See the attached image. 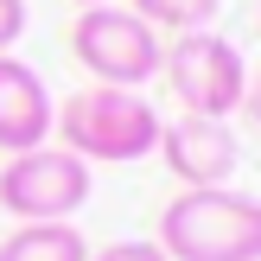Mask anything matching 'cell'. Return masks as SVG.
Here are the masks:
<instances>
[{
  "label": "cell",
  "mask_w": 261,
  "mask_h": 261,
  "mask_svg": "<svg viewBox=\"0 0 261 261\" xmlns=\"http://www.w3.org/2000/svg\"><path fill=\"white\" fill-rule=\"evenodd\" d=\"M160 109L140 89H109L89 83L76 96H64V109L51 115V140L64 153H76L83 166H134L160 147Z\"/></svg>",
  "instance_id": "cell-1"
},
{
  "label": "cell",
  "mask_w": 261,
  "mask_h": 261,
  "mask_svg": "<svg viewBox=\"0 0 261 261\" xmlns=\"http://www.w3.org/2000/svg\"><path fill=\"white\" fill-rule=\"evenodd\" d=\"M166 261H261V198L249 191H178L160 211Z\"/></svg>",
  "instance_id": "cell-2"
},
{
  "label": "cell",
  "mask_w": 261,
  "mask_h": 261,
  "mask_svg": "<svg viewBox=\"0 0 261 261\" xmlns=\"http://www.w3.org/2000/svg\"><path fill=\"white\" fill-rule=\"evenodd\" d=\"M70 58L83 64L96 83L109 89H140L160 76V32H153L147 19H134L127 7H115V0H102V7H83L70 25Z\"/></svg>",
  "instance_id": "cell-3"
},
{
  "label": "cell",
  "mask_w": 261,
  "mask_h": 261,
  "mask_svg": "<svg viewBox=\"0 0 261 261\" xmlns=\"http://www.w3.org/2000/svg\"><path fill=\"white\" fill-rule=\"evenodd\" d=\"M166 83H172L178 109L185 115H211V121H229L242 109V89H249V58H242L236 38L223 32H178L172 51L160 58Z\"/></svg>",
  "instance_id": "cell-4"
},
{
  "label": "cell",
  "mask_w": 261,
  "mask_h": 261,
  "mask_svg": "<svg viewBox=\"0 0 261 261\" xmlns=\"http://www.w3.org/2000/svg\"><path fill=\"white\" fill-rule=\"evenodd\" d=\"M83 204H89V166L76 153H64L58 140H45L32 153H7L0 211L13 223H76Z\"/></svg>",
  "instance_id": "cell-5"
},
{
  "label": "cell",
  "mask_w": 261,
  "mask_h": 261,
  "mask_svg": "<svg viewBox=\"0 0 261 261\" xmlns=\"http://www.w3.org/2000/svg\"><path fill=\"white\" fill-rule=\"evenodd\" d=\"M153 153L166 160V172H172L185 191H217V185H229L236 166H242L236 127L211 121V115H178V121H166Z\"/></svg>",
  "instance_id": "cell-6"
},
{
  "label": "cell",
  "mask_w": 261,
  "mask_h": 261,
  "mask_svg": "<svg viewBox=\"0 0 261 261\" xmlns=\"http://www.w3.org/2000/svg\"><path fill=\"white\" fill-rule=\"evenodd\" d=\"M51 115H58V102H51L45 76H38L25 58L0 51V153L45 147L51 140Z\"/></svg>",
  "instance_id": "cell-7"
},
{
  "label": "cell",
  "mask_w": 261,
  "mask_h": 261,
  "mask_svg": "<svg viewBox=\"0 0 261 261\" xmlns=\"http://www.w3.org/2000/svg\"><path fill=\"white\" fill-rule=\"evenodd\" d=\"M0 261H89V236L76 223H19L0 236Z\"/></svg>",
  "instance_id": "cell-8"
},
{
  "label": "cell",
  "mask_w": 261,
  "mask_h": 261,
  "mask_svg": "<svg viewBox=\"0 0 261 261\" xmlns=\"http://www.w3.org/2000/svg\"><path fill=\"white\" fill-rule=\"evenodd\" d=\"M127 13L147 19L153 32H204V25H217L223 0H127Z\"/></svg>",
  "instance_id": "cell-9"
},
{
  "label": "cell",
  "mask_w": 261,
  "mask_h": 261,
  "mask_svg": "<svg viewBox=\"0 0 261 261\" xmlns=\"http://www.w3.org/2000/svg\"><path fill=\"white\" fill-rule=\"evenodd\" d=\"M89 261H166V255H160V242L134 236V242H109V249H89Z\"/></svg>",
  "instance_id": "cell-10"
},
{
  "label": "cell",
  "mask_w": 261,
  "mask_h": 261,
  "mask_svg": "<svg viewBox=\"0 0 261 261\" xmlns=\"http://www.w3.org/2000/svg\"><path fill=\"white\" fill-rule=\"evenodd\" d=\"M25 32V0H0V51H13Z\"/></svg>",
  "instance_id": "cell-11"
},
{
  "label": "cell",
  "mask_w": 261,
  "mask_h": 261,
  "mask_svg": "<svg viewBox=\"0 0 261 261\" xmlns=\"http://www.w3.org/2000/svg\"><path fill=\"white\" fill-rule=\"evenodd\" d=\"M242 109L255 115V127H261V70H249V89H242Z\"/></svg>",
  "instance_id": "cell-12"
},
{
  "label": "cell",
  "mask_w": 261,
  "mask_h": 261,
  "mask_svg": "<svg viewBox=\"0 0 261 261\" xmlns=\"http://www.w3.org/2000/svg\"><path fill=\"white\" fill-rule=\"evenodd\" d=\"M76 7H102V0H76Z\"/></svg>",
  "instance_id": "cell-13"
}]
</instances>
